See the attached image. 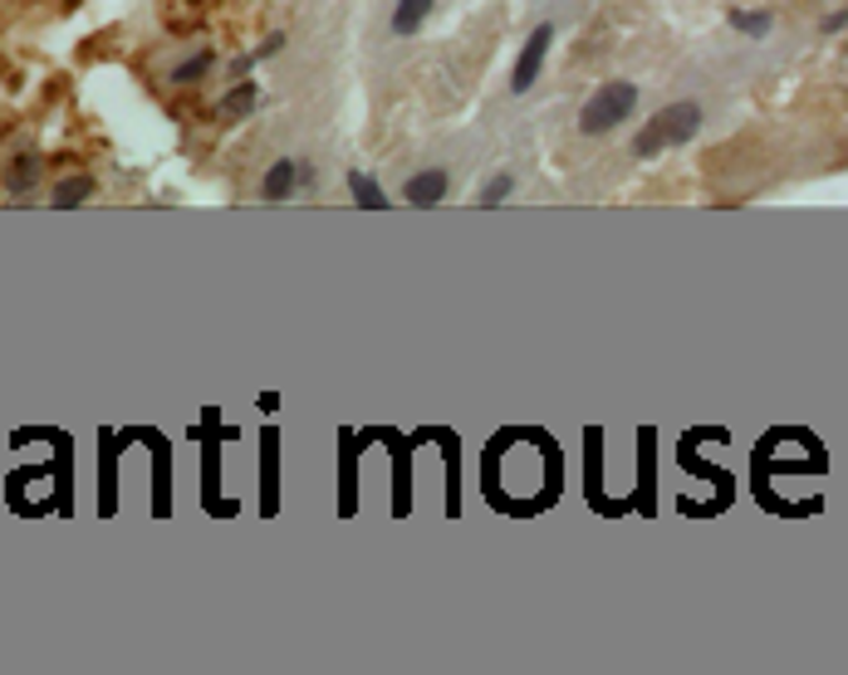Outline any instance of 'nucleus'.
I'll return each mask as SVG.
<instances>
[{
  "label": "nucleus",
  "instance_id": "nucleus-1",
  "mask_svg": "<svg viewBox=\"0 0 848 675\" xmlns=\"http://www.w3.org/2000/svg\"><path fill=\"white\" fill-rule=\"evenodd\" d=\"M697 133H701V103H692V98L667 103V108H658L638 128V137H632V157H638V162H652V157L672 152V147H687Z\"/></svg>",
  "mask_w": 848,
  "mask_h": 675
},
{
  "label": "nucleus",
  "instance_id": "nucleus-2",
  "mask_svg": "<svg viewBox=\"0 0 848 675\" xmlns=\"http://www.w3.org/2000/svg\"><path fill=\"white\" fill-rule=\"evenodd\" d=\"M632 108H638V84H628V78L598 84L579 108V133L584 137H604V133L624 128V123L632 118Z\"/></svg>",
  "mask_w": 848,
  "mask_h": 675
},
{
  "label": "nucleus",
  "instance_id": "nucleus-3",
  "mask_svg": "<svg viewBox=\"0 0 848 675\" xmlns=\"http://www.w3.org/2000/svg\"><path fill=\"white\" fill-rule=\"evenodd\" d=\"M549 44H554V25H549V20H540V25L525 34L520 54H515L511 94H530V88L540 84V74H545V60H549Z\"/></svg>",
  "mask_w": 848,
  "mask_h": 675
},
{
  "label": "nucleus",
  "instance_id": "nucleus-4",
  "mask_svg": "<svg viewBox=\"0 0 848 675\" xmlns=\"http://www.w3.org/2000/svg\"><path fill=\"white\" fill-rule=\"evenodd\" d=\"M447 191H451V171H447V167L412 171V177L402 181V201L417 205V211H432V205H442Z\"/></svg>",
  "mask_w": 848,
  "mask_h": 675
},
{
  "label": "nucleus",
  "instance_id": "nucleus-5",
  "mask_svg": "<svg viewBox=\"0 0 848 675\" xmlns=\"http://www.w3.org/2000/svg\"><path fill=\"white\" fill-rule=\"evenodd\" d=\"M255 103H260V84H255V78H235V84L226 88V98L217 103V118L221 123H245L255 113Z\"/></svg>",
  "mask_w": 848,
  "mask_h": 675
},
{
  "label": "nucleus",
  "instance_id": "nucleus-6",
  "mask_svg": "<svg viewBox=\"0 0 848 675\" xmlns=\"http://www.w3.org/2000/svg\"><path fill=\"white\" fill-rule=\"evenodd\" d=\"M300 191V162L295 157H280V162H270L265 181H260V197L265 201H290Z\"/></svg>",
  "mask_w": 848,
  "mask_h": 675
},
{
  "label": "nucleus",
  "instance_id": "nucleus-7",
  "mask_svg": "<svg viewBox=\"0 0 848 675\" xmlns=\"http://www.w3.org/2000/svg\"><path fill=\"white\" fill-rule=\"evenodd\" d=\"M437 10V0H398L392 6V34H402V40H412V34H422V25H427V15Z\"/></svg>",
  "mask_w": 848,
  "mask_h": 675
},
{
  "label": "nucleus",
  "instance_id": "nucleus-8",
  "mask_svg": "<svg viewBox=\"0 0 848 675\" xmlns=\"http://www.w3.org/2000/svg\"><path fill=\"white\" fill-rule=\"evenodd\" d=\"M40 152H20L15 162H10V171H6V191L10 197H30V191L40 187Z\"/></svg>",
  "mask_w": 848,
  "mask_h": 675
},
{
  "label": "nucleus",
  "instance_id": "nucleus-9",
  "mask_svg": "<svg viewBox=\"0 0 848 675\" xmlns=\"http://www.w3.org/2000/svg\"><path fill=\"white\" fill-rule=\"evenodd\" d=\"M344 181H348V197H354L358 211H388V191L368 171H344Z\"/></svg>",
  "mask_w": 848,
  "mask_h": 675
},
{
  "label": "nucleus",
  "instance_id": "nucleus-10",
  "mask_svg": "<svg viewBox=\"0 0 848 675\" xmlns=\"http://www.w3.org/2000/svg\"><path fill=\"white\" fill-rule=\"evenodd\" d=\"M88 197H94V177H84V171H78V177H64L60 187L50 191V205H54V211H74V205H84Z\"/></svg>",
  "mask_w": 848,
  "mask_h": 675
},
{
  "label": "nucleus",
  "instance_id": "nucleus-11",
  "mask_svg": "<svg viewBox=\"0 0 848 675\" xmlns=\"http://www.w3.org/2000/svg\"><path fill=\"white\" fill-rule=\"evenodd\" d=\"M726 25L736 34H751V40H765V34L775 30V15H771V10H731Z\"/></svg>",
  "mask_w": 848,
  "mask_h": 675
},
{
  "label": "nucleus",
  "instance_id": "nucleus-12",
  "mask_svg": "<svg viewBox=\"0 0 848 675\" xmlns=\"http://www.w3.org/2000/svg\"><path fill=\"white\" fill-rule=\"evenodd\" d=\"M211 64H217V54H211V50H197V54H191V60H182V64L172 68V84H177V88H187V84H201V78L211 74Z\"/></svg>",
  "mask_w": 848,
  "mask_h": 675
},
{
  "label": "nucleus",
  "instance_id": "nucleus-13",
  "mask_svg": "<svg viewBox=\"0 0 848 675\" xmlns=\"http://www.w3.org/2000/svg\"><path fill=\"white\" fill-rule=\"evenodd\" d=\"M511 197H515V177H511V171H495V177L477 191V205H501V201H511Z\"/></svg>",
  "mask_w": 848,
  "mask_h": 675
},
{
  "label": "nucleus",
  "instance_id": "nucleus-14",
  "mask_svg": "<svg viewBox=\"0 0 848 675\" xmlns=\"http://www.w3.org/2000/svg\"><path fill=\"white\" fill-rule=\"evenodd\" d=\"M280 50H285V30H275V34H265V40H260V44H255V50H251V60L260 64V60H270V54H280Z\"/></svg>",
  "mask_w": 848,
  "mask_h": 675
},
{
  "label": "nucleus",
  "instance_id": "nucleus-15",
  "mask_svg": "<svg viewBox=\"0 0 848 675\" xmlns=\"http://www.w3.org/2000/svg\"><path fill=\"white\" fill-rule=\"evenodd\" d=\"M844 25H848V10H834V15L824 20V30H829V34H834V30H844Z\"/></svg>",
  "mask_w": 848,
  "mask_h": 675
}]
</instances>
